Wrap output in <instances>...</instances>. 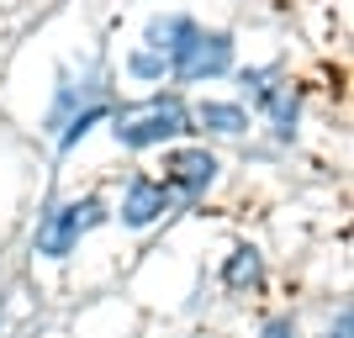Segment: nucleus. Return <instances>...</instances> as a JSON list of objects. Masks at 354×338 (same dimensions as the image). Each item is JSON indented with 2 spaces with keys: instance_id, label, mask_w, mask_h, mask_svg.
Wrapping results in <instances>:
<instances>
[{
  "instance_id": "7ed1b4c3",
  "label": "nucleus",
  "mask_w": 354,
  "mask_h": 338,
  "mask_svg": "<svg viewBox=\"0 0 354 338\" xmlns=\"http://www.w3.org/2000/svg\"><path fill=\"white\" fill-rule=\"evenodd\" d=\"M101 217H106V206L95 201V196L48 212L43 227H37V254H43V259H64V254H74V243H80L90 227H101Z\"/></svg>"
},
{
  "instance_id": "1a4fd4ad",
  "label": "nucleus",
  "mask_w": 354,
  "mask_h": 338,
  "mask_svg": "<svg viewBox=\"0 0 354 338\" xmlns=\"http://www.w3.org/2000/svg\"><path fill=\"white\" fill-rule=\"evenodd\" d=\"M259 338H296V328H291V323H270Z\"/></svg>"
},
{
  "instance_id": "39448f33",
  "label": "nucleus",
  "mask_w": 354,
  "mask_h": 338,
  "mask_svg": "<svg viewBox=\"0 0 354 338\" xmlns=\"http://www.w3.org/2000/svg\"><path fill=\"white\" fill-rule=\"evenodd\" d=\"M169 212V191L153 185V180H133L127 185V201H122V222L127 227H148V222H159Z\"/></svg>"
},
{
  "instance_id": "6e6552de",
  "label": "nucleus",
  "mask_w": 354,
  "mask_h": 338,
  "mask_svg": "<svg viewBox=\"0 0 354 338\" xmlns=\"http://www.w3.org/2000/svg\"><path fill=\"white\" fill-rule=\"evenodd\" d=\"M354 333V317H349V312H339V323H333V333H328V338H349Z\"/></svg>"
},
{
  "instance_id": "f257e3e1",
  "label": "nucleus",
  "mask_w": 354,
  "mask_h": 338,
  "mask_svg": "<svg viewBox=\"0 0 354 338\" xmlns=\"http://www.w3.org/2000/svg\"><path fill=\"white\" fill-rule=\"evenodd\" d=\"M111 133H117L122 148H153V143H169L180 133H196V127H191V111H185L180 95H153V101H138L127 111H117Z\"/></svg>"
},
{
  "instance_id": "20e7f679",
  "label": "nucleus",
  "mask_w": 354,
  "mask_h": 338,
  "mask_svg": "<svg viewBox=\"0 0 354 338\" xmlns=\"http://www.w3.org/2000/svg\"><path fill=\"white\" fill-rule=\"evenodd\" d=\"M169 180L185 196H201L217 180V159H212L207 148H180V153H169Z\"/></svg>"
},
{
  "instance_id": "f03ea898",
  "label": "nucleus",
  "mask_w": 354,
  "mask_h": 338,
  "mask_svg": "<svg viewBox=\"0 0 354 338\" xmlns=\"http://www.w3.org/2000/svg\"><path fill=\"white\" fill-rule=\"evenodd\" d=\"M169 69H175V79H185V85L212 79V74H227L233 69V43H227V32L185 27L180 43H175V53H169Z\"/></svg>"
},
{
  "instance_id": "423d86ee",
  "label": "nucleus",
  "mask_w": 354,
  "mask_h": 338,
  "mask_svg": "<svg viewBox=\"0 0 354 338\" xmlns=\"http://www.w3.org/2000/svg\"><path fill=\"white\" fill-rule=\"evenodd\" d=\"M191 122H201V127H212V133H243L249 127V111L243 106H222V101H207V106H196Z\"/></svg>"
},
{
  "instance_id": "0eeeda50",
  "label": "nucleus",
  "mask_w": 354,
  "mask_h": 338,
  "mask_svg": "<svg viewBox=\"0 0 354 338\" xmlns=\"http://www.w3.org/2000/svg\"><path fill=\"white\" fill-rule=\"evenodd\" d=\"M259 275H265V265H259V254H254V249H233V254H227V265H222V280H227L233 291L259 285Z\"/></svg>"
}]
</instances>
